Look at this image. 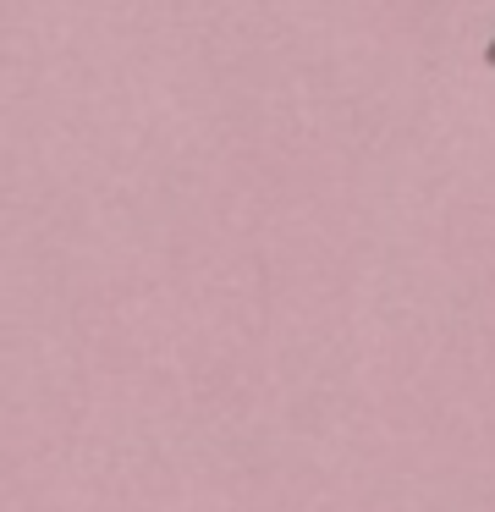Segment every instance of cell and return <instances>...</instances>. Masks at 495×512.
<instances>
[{
  "mask_svg": "<svg viewBox=\"0 0 495 512\" xmlns=\"http://www.w3.org/2000/svg\"><path fill=\"white\" fill-rule=\"evenodd\" d=\"M490 67H495V45H490Z\"/></svg>",
  "mask_w": 495,
  "mask_h": 512,
  "instance_id": "obj_1",
  "label": "cell"
}]
</instances>
